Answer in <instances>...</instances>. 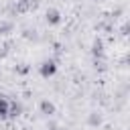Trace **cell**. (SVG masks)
<instances>
[{"label": "cell", "instance_id": "cell-3", "mask_svg": "<svg viewBox=\"0 0 130 130\" xmlns=\"http://www.w3.org/2000/svg\"><path fill=\"white\" fill-rule=\"evenodd\" d=\"M47 20H49L51 24H57V22L61 20V14H59V10H55V8L47 10Z\"/></svg>", "mask_w": 130, "mask_h": 130}, {"label": "cell", "instance_id": "cell-1", "mask_svg": "<svg viewBox=\"0 0 130 130\" xmlns=\"http://www.w3.org/2000/svg\"><path fill=\"white\" fill-rule=\"evenodd\" d=\"M55 71H57V63H55L53 59L43 61V65H41V75H43V77H49V75H53Z\"/></svg>", "mask_w": 130, "mask_h": 130}, {"label": "cell", "instance_id": "cell-2", "mask_svg": "<svg viewBox=\"0 0 130 130\" xmlns=\"http://www.w3.org/2000/svg\"><path fill=\"white\" fill-rule=\"evenodd\" d=\"M8 112H10V100L8 98H0V118H8Z\"/></svg>", "mask_w": 130, "mask_h": 130}, {"label": "cell", "instance_id": "cell-4", "mask_svg": "<svg viewBox=\"0 0 130 130\" xmlns=\"http://www.w3.org/2000/svg\"><path fill=\"white\" fill-rule=\"evenodd\" d=\"M41 110H43L45 114H53V112H55V106H53L51 102L45 100V102H41Z\"/></svg>", "mask_w": 130, "mask_h": 130}]
</instances>
